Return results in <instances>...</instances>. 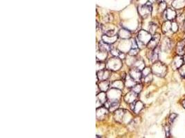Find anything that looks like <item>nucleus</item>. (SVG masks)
I'll return each instance as SVG.
<instances>
[{"instance_id": "nucleus-1", "label": "nucleus", "mask_w": 185, "mask_h": 138, "mask_svg": "<svg viewBox=\"0 0 185 138\" xmlns=\"http://www.w3.org/2000/svg\"><path fill=\"white\" fill-rule=\"evenodd\" d=\"M151 70L154 74L159 77H164L167 73V66L160 62H155L152 66Z\"/></svg>"}, {"instance_id": "nucleus-2", "label": "nucleus", "mask_w": 185, "mask_h": 138, "mask_svg": "<svg viewBox=\"0 0 185 138\" xmlns=\"http://www.w3.org/2000/svg\"><path fill=\"white\" fill-rule=\"evenodd\" d=\"M137 38L138 43H140L142 46H145L148 44V42H150V40L152 38V36L150 32L141 30V31H140V32H139Z\"/></svg>"}, {"instance_id": "nucleus-3", "label": "nucleus", "mask_w": 185, "mask_h": 138, "mask_svg": "<svg viewBox=\"0 0 185 138\" xmlns=\"http://www.w3.org/2000/svg\"><path fill=\"white\" fill-rule=\"evenodd\" d=\"M152 3L151 2H147L146 4L141 5L138 7V11L140 15L143 18H146L151 15L152 12Z\"/></svg>"}, {"instance_id": "nucleus-4", "label": "nucleus", "mask_w": 185, "mask_h": 138, "mask_svg": "<svg viewBox=\"0 0 185 138\" xmlns=\"http://www.w3.org/2000/svg\"><path fill=\"white\" fill-rule=\"evenodd\" d=\"M164 13L166 19L168 21H173L174 20H175L177 18V16H178V13H177L176 10L173 9V7L167 8V10L164 12Z\"/></svg>"}, {"instance_id": "nucleus-5", "label": "nucleus", "mask_w": 185, "mask_h": 138, "mask_svg": "<svg viewBox=\"0 0 185 138\" xmlns=\"http://www.w3.org/2000/svg\"><path fill=\"white\" fill-rule=\"evenodd\" d=\"M160 40V35L158 33H155L154 35L152 37L150 42H148V44H147L148 47L151 50H153L154 48H155L157 47V44Z\"/></svg>"}, {"instance_id": "nucleus-6", "label": "nucleus", "mask_w": 185, "mask_h": 138, "mask_svg": "<svg viewBox=\"0 0 185 138\" xmlns=\"http://www.w3.org/2000/svg\"><path fill=\"white\" fill-rule=\"evenodd\" d=\"M184 58L182 55H178L173 58L172 67L174 70L179 69L184 64Z\"/></svg>"}, {"instance_id": "nucleus-7", "label": "nucleus", "mask_w": 185, "mask_h": 138, "mask_svg": "<svg viewBox=\"0 0 185 138\" xmlns=\"http://www.w3.org/2000/svg\"><path fill=\"white\" fill-rule=\"evenodd\" d=\"M172 7L176 10H182L185 8V0H173Z\"/></svg>"}, {"instance_id": "nucleus-8", "label": "nucleus", "mask_w": 185, "mask_h": 138, "mask_svg": "<svg viewBox=\"0 0 185 138\" xmlns=\"http://www.w3.org/2000/svg\"><path fill=\"white\" fill-rule=\"evenodd\" d=\"M132 106L131 109H132L133 111L136 113V114H137V113H140L144 107V105L143 104V103L140 101L132 102Z\"/></svg>"}, {"instance_id": "nucleus-9", "label": "nucleus", "mask_w": 185, "mask_h": 138, "mask_svg": "<svg viewBox=\"0 0 185 138\" xmlns=\"http://www.w3.org/2000/svg\"><path fill=\"white\" fill-rule=\"evenodd\" d=\"M130 75L135 81H139V80H140L141 78H142V73H141V71H140V70H138L137 69H135V68L130 71Z\"/></svg>"}, {"instance_id": "nucleus-10", "label": "nucleus", "mask_w": 185, "mask_h": 138, "mask_svg": "<svg viewBox=\"0 0 185 138\" xmlns=\"http://www.w3.org/2000/svg\"><path fill=\"white\" fill-rule=\"evenodd\" d=\"M184 48H185V39H184L182 41L179 42L178 44L176 46V52L179 55H183L185 51H184Z\"/></svg>"}, {"instance_id": "nucleus-11", "label": "nucleus", "mask_w": 185, "mask_h": 138, "mask_svg": "<svg viewBox=\"0 0 185 138\" xmlns=\"http://www.w3.org/2000/svg\"><path fill=\"white\" fill-rule=\"evenodd\" d=\"M137 94L135 93L134 91H132L126 96V97H125V100H126L128 103L132 104V103L134 102L135 101V99H137Z\"/></svg>"}, {"instance_id": "nucleus-12", "label": "nucleus", "mask_w": 185, "mask_h": 138, "mask_svg": "<svg viewBox=\"0 0 185 138\" xmlns=\"http://www.w3.org/2000/svg\"><path fill=\"white\" fill-rule=\"evenodd\" d=\"M159 52V48L158 47H157L155 48H154V49L152 50L151 55L149 59H150L153 62H157V59H158Z\"/></svg>"}, {"instance_id": "nucleus-13", "label": "nucleus", "mask_w": 185, "mask_h": 138, "mask_svg": "<svg viewBox=\"0 0 185 138\" xmlns=\"http://www.w3.org/2000/svg\"><path fill=\"white\" fill-rule=\"evenodd\" d=\"M125 114H126V113H125V110L123 109L116 110L115 114V120L118 121H120V122H122V120H123V118L124 117Z\"/></svg>"}, {"instance_id": "nucleus-14", "label": "nucleus", "mask_w": 185, "mask_h": 138, "mask_svg": "<svg viewBox=\"0 0 185 138\" xmlns=\"http://www.w3.org/2000/svg\"><path fill=\"white\" fill-rule=\"evenodd\" d=\"M117 38H118L117 35H115V36L104 35V36H103V42L107 43V44H112V43H115L116 41Z\"/></svg>"}, {"instance_id": "nucleus-15", "label": "nucleus", "mask_w": 185, "mask_h": 138, "mask_svg": "<svg viewBox=\"0 0 185 138\" xmlns=\"http://www.w3.org/2000/svg\"><path fill=\"white\" fill-rule=\"evenodd\" d=\"M97 76L99 77V80L100 81H103V80H106L108 78L110 77V75H109V71H104V70H100V72H99L97 73Z\"/></svg>"}, {"instance_id": "nucleus-16", "label": "nucleus", "mask_w": 185, "mask_h": 138, "mask_svg": "<svg viewBox=\"0 0 185 138\" xmlns=\"http://www.w3.org/2000/svg\"><path fill=\"white\" fill-rule=\"evenodd\" d=\"M162 47L164 48V50H168L172 48V42L171 40L168 38H165L164 40V42L162 43Z\"/></svg>"}, {"instance_id": "nucleus-17", "label": "nucleus", "mask_w": 185, "mask_h": 138, "mask_svg": "<svg viewBox=\"0 0 185 138\" xmlns=\"http://www.w3.org/2000/svg\"><path fill=\"white\" fill-rule=\"evenodd\" d=\"M97 101L100 102V104H104V103L107 101V97H106V94L104 91L100 92V94L97 95Z\"/></svg>"}, {"instance_id": "nucleus-18", "label": "nucleus", "mask_w": 185, "mask_h": 138, "mask_svg": "<svg viewBox=\"0 0 185 138\" xmlns=\"http://www.w3.org/2000/svg\"><path fill=\"white\" fill-rule=\"evenodd\" d=\"M134 68L135 69H137L138 70H140V71H142V70L144 69V62H143V60H141V59H140V60H137V62H135L134 63Z\"/></svg>"}, {"instance_id": "nucleus-19", "label": "nucleus", "mask_w": 185, "mask_h": 138, "mask_svg": "<svg viewBox=\"0 0 185 138\" xmlns=\"http://www.w3.org/2000/svg\"><path fill=\"white\" fill-rule=\"evenodd\" d=\"M171 29V21H167L164 23L162 26V31L164 33H167L168 31H169Z\"/></svg>"}, {"instance_id": "nucleus-20", "label": "nucleus", "mask_w": 185, "mask_h": 138, "mask_svg": "<svg viewBox=\"0 0 185 138\" xmlns=\"http://www.w3.org/2000/svg\"><path fill=\"white\" fill-rule=\"evenodd\" d=\"M119 35H120L122 38L124 39H127V38H129V37H130V32L127 31V30H121V31L119 32Z\"/></svg>"}, {"instance_id": "nucleus-21", "label": "nucleus", "mask_w": 185, "mask_h": 138, "mask_svg": "<svg viewBox=\"0 0 185 138\" xmlns=\"http://www.w3.org/2000/svg\"><path fill=\"white\" fill-rule=\"evenodd\" d=\"M108 87H109V83L106 80H103L100 83L99 88L102 91L105 92V91H107Z\"/></svg>"}, {"instance_id": "nucleus-22", "label": "nucleus", "mask_w": 185, "mask_h": 138, "mask_svg": "<svg viewBox=\"0 0 185 138\" xmlns=\"http://www.w3.org/2000/svg\"><path fill=\"white\" fill-rule=\"evenodd\" d=\"M167 4L166 2H159V11L160 13H164L167 9Z\"/></svg>"}, {"instance_id": "nucleus-23", "label": "nucleus", "mask_w": 185, "mask_h": 138, "mask_svg": "<svg viewBox=\"0 0 185 138\" xmlns=\"http://www.w3.org/2000/svg\"><path fill=\"white\" fill-rule=\"evenodd\" d=\"M135 82L136 81L130 75L128 76V79L126 81V85L128 87H133L135 85Z\"/></svg>"}, {"instance_id": "nucleus-24", "label": "nucleus", "mask_w": 185, "mask_h": 138, "mask_svg": "<svg viewBox=\"0 0 185 138\" xmlns=\"http://www.w3.org/2000/svg\"><path fill=\"white\" fill-rule=\"evenodd\" d=\"M142 90V85L141 84H135L132 87V91H134L135 93L139 94Z\"/></svg>"}, {"instance_id": "nucleus-25", "label": "nucleus", "mask_w": 185, "mask_h": 138, "mask_svg": "<svg viewBox=\"0 0 185 138\" xmlns=\"http://www.w3.org/2000/svg\"><path fill=\"white\" fill-rule=\"evenodd\" d=\"M178 28H179L178 24L175 21H172V22H171V30H172V32H176L178 31Z\"/></svg>"}, {"instance_id": "nucleus-26", "label": "nucleus", "mask_w": 185, "mask_h": 138, "mask_svg": "<svg viewBox=\"0 0 185 138\" xmlns=\"http://www.w3.org/2000/svg\"><path fill=\"white\" fill-rule=\"evenodd\" d=\"M151 71L152 70L151 69H149V68H144V69L142 70V72H141V73H142V77H146L149 74H151Z\"/></svg>"}, {"instance_id": "nucleus-27", "label": "nucleus", "mask_w": 185, "mask_h": 138, "mask_svg": "<svg viewBox=\"0 0 185 138\" xmlns=\"http://www.w3.org/2000/svg\"><path fill=\"white\" fill-rule=\"evenodd\" d=\"M179 73L181 75V77L185 80V64H184L182 66L179 68Z\"/></svg>"}, {"instance_id": "nucleus-28", "label": "nucleus", "mask_w": 185, "mask_h": 138, "mask_svg": "<svg viewBox=\"0 0 185 138\" xmlns=\"http://www.w3.org/2000/svg\"><path fill=\"white\" fill-rule=\"evenodd\" d=\"M144 79V82L145 83H150L152 80H153V76H152V74H149L148 75H147V76L142 77Z\"/></svg>"}, {"instance_id": "nucleus-29", "label": "nucleus", "mask_w": 185, "mask_h": 138, "mask_svg": "<svg viewBox=\"0 0 185 138\" xmlns=\"http://www.w3.org/2000/svg\"><path fill=\"white\" fill-rule=\"evenodd\" d=\"M157 26L155 24H153V23H151V25H150V33L151 34H153L155 32V30L157 29Z\"/></svg>"}, {"instance_id": "nucleus-30", "label": "nucleus", "mask_w": 185, "mask_h": 138, "mask_svg": "<svg viewBox=\"0 0 185 138\" xmlns=\"http://www.w3.org/2000/svg\"><path fill=\"white\" fill-rule=\"evenodd\" d=\"M177 117H178V115L175 114V113H171L169 117V122L171 124H173L176 120Z\"/></svg>"}, {"instance_id": "nucleus-31", "label": "nucleus", "mask_w": 185, "mask_h": 138, "mask_svg": "<svg viewBox=\"0 0 185 138\" xmlns=\"http://www.w3.org/2000/svg\"><path fill=\"white\" fill-rule=\"evenodd\" d=\"M111 52H112V55H114L115 56H119V55H120L121 54V52L119 50H118L117 49H113V50H111Z\"/></svg>"}, {"instance_id": "nucleus-32", "label": "nucleus", "mask_w": 185, "mask_h": 138, "mask_svg": "<svg viewBox=\"0 0 185 138\" xmlns=\"http://www.w3.org/2000/svg\"><path fill=\"white\" fill-rule=\"evenodd\" d=\"M138 53L137 48H132V49L130 51L129 54L130 55H136Z\"/></svg>"}, {"instance_id": "nucleus-33", "label": "nucleus", "mask_w": 185, "mask_h": 138, "mask_svg": "<svg viewBox=\"0 0 185 138\" xmlns=\"http://www.w3.org/2000/svg\"><path fill=\"white\" fill-rule=\"evenodd\" d=\"M165 131H166V135H167V137H169L170 136V129L169 127L168 126H166L165 128Z\"/></svg>"}, {"instance_id": "nucleus-34", "label": "nucleus", "mask_w": 185, "mask_h": 138, "mask_svg": "<svg viewBox=\"0 0 185 138\" xmlns=\"http://www.w3.org/2000/svg\"><path fill=\"white\" fill-rule=\"evenodd\" d=\"M182 106H183L184 109H185V99H184L182 101Z\"/></svg>"}, {"instance_id": "nucleus-35", "label": "nucleus", "mask_w": 185, "mask_h": 138, "mask_svg": "<svg viewBox=\"0 0 185 138\" xmlns=\"http://www.w3.org/2000/svg\"><path fill=\"white\" fill-rule=\"evenodd\" d=\"M157 0H149V2H151V3H154V2H155Z\"/></svg>"}, {"instance_id": "nucleus-36", "label": "nucleus", "mask_w": 185, "mask_h": 138, "mask_svg": "<svg viewBox=\"0 0 185 138\" xmlns=\"http://www.w3.org/2000/svg\"><path fill=\"white\" fill-rule=\"evenodd\" d=\"M184 31L185 32V21H184Z\"/></svg>"}, {"instance_id": "nucleus-37", "label": "nucleus", "mask_w": 185, "mask_h": 138, "mask_svg": "<svg viewBox=\"0 0 185 138\" xmlns=\"http://www.w3.org/2000/svg\"><path fill=\"white\" fill-rule=\"evenodd\" d=\"M184 51H185V48H184Z\"/></svg>"}]
</instances>
